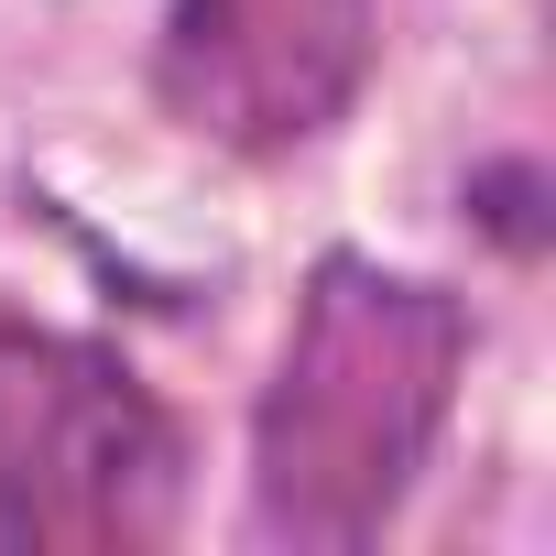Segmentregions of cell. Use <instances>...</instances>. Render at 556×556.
<instances>
[{"label": "cell", "mask_w": 556, "mask_h": 556, "mask_svg": "<svg viewBox=\"0 0 556 556\" xmlns=\"http://www.w3.org/2000/svg\"><path fill=\"white\" fill-rule=\"evenodd\" d=\"M469 361H480V306L447 273L328 240L251 393L240 534L273 556H371L426 491Z\"/></svg>", "instance_id": "6da1fadb"}, {"label": "cell", "mask_w": 556, "mask_h": 556, "mask_svg": "<svg viewBox=\"0 0 556 556\" xmlns=\"http://www.w3.org/2000/svg\"><path fill=\"white\" fill-rule=\"evenodd\" d=\"M197 437L99 339L0 306V556H153L186 534Z\"/></svg>", "instance_id": "7a4b0ae2"}, {"label": "cell", "mask_w": 556, "mask_h": 556, "mask_svg": "<svg viewBox=\"0 0 556 556\" xmlns=\"http://www.w3.org/2000/svg\"><path fill=\"white\" fill-rule=\"evenodd\" d=\"M382 77V0H164L142 99L175 142L295 164L361 121Z\"/></svg>", "instance_id": "3957f363"}, {"label": "cell", "mask_w": 556, "mask_h": 556, "mask_svg": "<svg viewBox=\"0 0 556 556\" xmlns=\"http://www.w3.org/2000/svg\"><path fill=\"white\" fill-rule=\"evenodd\" d=\"M458 229L491 240L502 262H545V240H556V175L534 153H480L458 175Z\"/></svg>", "instance_id": "277c9868"}]
</instances>
